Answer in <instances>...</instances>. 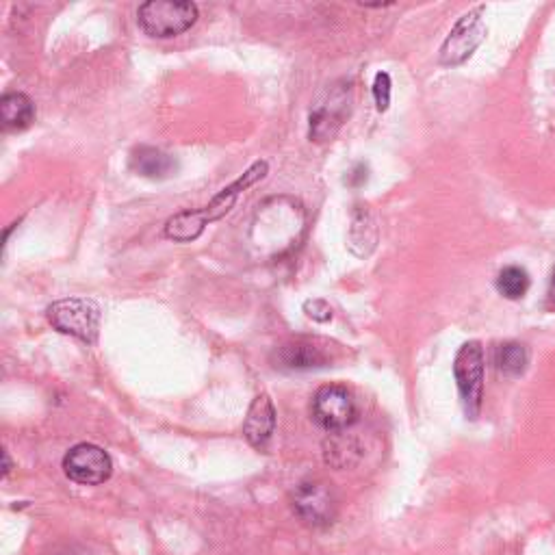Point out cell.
<instances>
[{
    "label": "cell",
    "mask_w": 555,
    "mask_h": 555,
    "mask_svg": "<svg viewBox=\"0 0 555 555\" xmlns=\"http://www.w3.org/2000/svg\"><path fill=\"white\" fill-rule=\"evenodd\" d=\"M3 458H5V467H3V477H7L11 473V458H9V451H3Z\"/></svg>",
    "instance_id": "cell-22"
},
{
    "label": "cell",
    "mask_w": 555,
    "mask_h": 555,
    "mask_svg": "<svg viewBox=\"0 0 555 555\" xmlns=\"http://www.w3.org/2000/svg\"><path fill=\"white\" fill-rule=\"evenodd\" d=\"M367 178H369V167L365 163H356L354 170L347 174L345 183L350 187H363L367 183Z\"/></svg>",
    "instance_id": "cell-20"
},
{
    "label": "cell",
    "mask_w": 555,
    "mask_h": 555,
    "mask_svg": "<svg viewBox=\"0 0 555 555\" xmlns=\"http://www.w3.org/2000/svg\"><path fill=\"white\" fill-rule=\"evenodd\" d=\"M529 285H532V280H529V274L519 265L503 267L497 276V291L506 300H521L529 291Z\"/></svg>",
    "instance_id": "cell-17"
},
{
    "label": "cell",
    "mask_w": 555,
    "mask_h": 555,
    "mask_svg": "<svg viewBox=\"0 0 555 555\" xmlns=\"http://www.w3.org/2000/svg\"><path fill=\"white\" fill-rule=\"evenodd\" d=\"M347 245L358 258H367L378 245V224L369 206L356 204L352 211V226L347 235Z\"/></svg>",
    "instance_id": "cell-12"
},
{
    "label": "cell",
    "mask_w": 555,
    "mask_h": 555,
    "mask_svg": "<svg viewBox=\"0 0 555 555\" xmlns=\"http://www.w3.org/2000/svg\"><path fill=\"white\" fill-rule=\"evenodd\" d=\"M352 109V83H332L308 115V137L315 144H326L337 137L339 128Z\"/></svg>",
    "instance_id": "cell-3"
},
{
    "label": "cell",
    "mask_w": 555,
    "mask_h": 555,
    "mask_svg": "<svg viewBox=\"0 0 555 555\" xmlns=\"http://www.w3.org/2000/svg\"><path fill=\"white\" fill-rule=\"evenodd\" d=\"M276 363V367L289 371H308L328 367L332 363V354L328 345L317 339H291L276 350Z\"/></svg>",
    "instance_id": "cell-10"
},
{
    "label": "cell",
    "mask_w": 555,
    "mask_h": 555,
    "mask_svg": "<svg viewBox=\"0 0 555 555\" xmlns=\"http://www.w3.org/2000/svg\"><path fill=\"white\" fill-rule=\"evenodd\" d=\"M196 3H172V0H150L137 9V24L154 40H170L183 35L198 20Z\"/></svg>",
    "instance_id": "cell-2"
},
{
    "label": "cell",
    "mask_w": 555,
    "mask_h": 555,
    "mask_svg": "<svg viewBox=\"0 0 555 555\" xmlns=\"http://www.w3.org/2000/svg\"><path fill=\"white\" fill-rule=\"evenodd\" d=\"M48 321L57 332L79 339L87 345L98 341L100 306L87 298H66L48 306Z\"/></svg>",
    "instance_id": "cell-4"
},
{
    "label": "cell",
    "mask_w": 555,
    "mask_h": 555,
    "mask_svg": "<svg viewBox=\"0 0 555 555\" xmlns=\"http://www.w3.org/2000/svg\"><path fill=\"white\" fill-rule=\"evenodd\" d=\"M547 311L555 313V267H553L551 285H549V291H547Z\"/></svg>",
    "instance_id": "cell-21"
},
{
    "label": "cell",
    "mask_w": 555,
    "mask_h": 555,
    "mask_svg": "<svg viewBox=\"0 0 555 555\" xmlns=\"http://www.w3.org/2000/svg\"><path fill=\"white\" fill-rule=\"evenodd\" d=\"M293 510L306 525L328 527L337 519L339 501L330 484L321 480H308L295 488Z\"/></svg>",
    "instance_id": "cell-8"
},
{
    "label": "cell",
    "mask_w": 555,
    "mask_h": 555,
    "mask_svg": "<svg viewBox=\"0 0 555 555\" xmlns=\"http://www.w3.org/2000/svg\"><path fill=\"white\" fill-rule=\"evenodd\" d=\"M391 92H393L391 76L386 74V72H378L376 79H373V100H376V109L380 113L389 111V107H391Z\"/></svg>",
    "instance_id": "cell-18"
},
{
    "label": "cell",
    "mask_w": 555,
    "mask_h": 555,
    "mask_svg": "<svg viewBox=\"0 0 555 555\" xmlns=\"http://www.w3.org/2000/svg\"><path fill=\"white\" fill-rule=\"evenodd\" d=\"M131 167L144 178L165 180L178 170V163L172 154H167L161 148L139 146L131 152Z\"/></svg>",
    "instance_id": "cell-13"
},
{
    "label": "cell",
    "mask_w": 555,
    "mask_h": 555,
    "mask_svg": "<svg viewBox=\"0 0 555 555\" xmlns=\"http://www.w3.org/2000/svg\"><path fill=\"white\" fill-rule=\"evenodd\" d=\"M304 313L308 319H313V321H319V324H326V321L332 319V308L326 300H306L304 302Z\"/></svg>",
    "instance_id": "cell-19"
},
{
    "label": "cell",
    "mask_w": 555,
    "mask_h": 555,
    "mask_svg": "<svg viewBox=\"0 0 555 555\" xmlns=\"http://www.w3.org/2000/svg\"><path fill=\"white\" fill-rule=\"evenodd\" d=\"M360 458H363V449L350 434L334 432L324 443V460L334 469H352Z\"/></svg>",
    "instance_id": "cell-15"
},
{
    "label": "cell",
    "mask_w": 555,
    "mask_h": 555,
    "mask_svg": "<svg viewBox=\"0 0 555 555\" xmlns=\"http://www.w3.org/2000/svg\"><path fill=\"white\" fill-rule=\"evenodd\" d=\"M495 365L508 378H521L529 365V352L521 343H501L495 350Z\"/></svg>",
    "instance_id": "cell-16"
},
{
    "label": "cell",
    "mask_w": 555,
    "mask_h": 555,
    "mask_svg": "<svg viewBox=\"0 0 555 555\" xmlns=\"http://www.w3.org/2000/svg\"><path fill=\"white\" fill-rule=\"evenodd\" d=\"M311 415L326 432H345L358 421V404L341 384H326L313 395Z\"/></svg>",
    "instance_id": "cell-6"
},
{
    "label": "cell",
    "mask_w": 555,
    "mask_h": 555,
    "mask_svg": "<svg viewBox=\"0 0 555 555\" xmlns=\"http://www.w3.org/2000/svg\"><path fill=\"white\" fill-rule=\"evenodd\" d=\"M454 376L469 419H477L484 399V347L480 341L464 343L454 360Z\"/></svg>",
    "instance_id": "cell-5"
},
{
    "label": "cell",
    "mask_w": 555,
    "mask_h": 555,
    "mask_svg": "<svg viewBox=\"0 0 555 555\" xmlns=\"http://www.w3.org/2000/svg\"><path fill=\"white\" fill-rule=\"evenodd\" d=\"M267 172H269V163L267 161H256L235 180V183H230L228 187H224L209 204L202 206V209H198V211H180V213H176V215L167 219V222H165V237L176 241V243L196 241L202 235L206 226H209L211 222H217V219H222L224 215H228L232 209H235V204H237L241 193L245 189H250L254 183H258V180H263L267 176Z\"/></svg>",
    "instance_id": "cell-1"
},
{
    "label": "cell",
    "mask_w": 555,
    "mask_h": 555,
    "mask_svg": "<svg viewBox=\"0 0 555 555\" xmlns=\"http://www.w3.org/2000/svg\"><path fill=\"white\" fill-rule=\"evenodd\" d=\"M484 14H486V7L480 5V7L471 9L469 14H464L454 24V29L449 31V35L445 37V42L441 46V55H438L443 66L456 68L473 57L475 50L480 48V44L484 42L486 31H488Z\"/></svg>",
    "instance_id": "cell-7"
},
{
    "label": "cell",
    "mask_w": 555,
    "mask_h": 555,
    "mask_svg": "<svg viewBox=\"0 0 555 555\" xmlns=\"http://www.w3.org/2000/svg\"><path fill=\"white\" fill-rule=\"evenodd\" d=\"M35 120L33 100L22 92H9L0 98V122L7 131H24Z\"/></svg>",
    "instance_id": "cell-14"
},
{
    "label": "cell",
    "mask_w": 555,
    "mask_h": 555,
    "mask_svg": "<svg viewBox=\"0 0 555 555\" xmlns=\"http://www.w3.org/2000/svg\"><path fill=\"white\" fill-rule=\"evenodd\" d=\"M276 430V408L269 395H258L243 421V436L254 449L265 451Z\"/></svg>",
    "instance_id": "cell-11"
},
{
    "label": "cell",
    "mask_w": 555,
    "mask_h": 555,
    "mask_svg": "<svg viewBox=\"0 0 555 555\" xmlns=\"http://www.w3.org/2000/svg\"><path fill=\"white\" fill-rule=\"evenodd\" d=\"M63 471L76 484L98 486L105 484L111 477L113 460L102 447L92 443H79L63 458Z\"/></svg>",
    "instance_id": "cell-9"
}]
</instances>
